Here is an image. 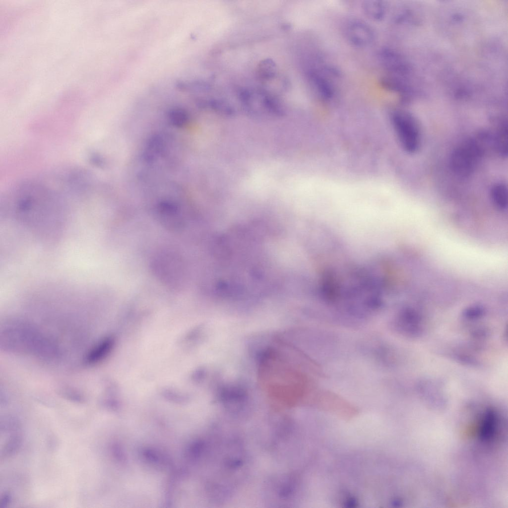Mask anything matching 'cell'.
Segmentation results:
<instances>
[{
  "label": "cell",
  "mask_w": 508,
  "mask_h": 508,
  "mask_svg": "<svg viewBox=\"0 0 508 508\" xmlns=\"http://www.w3.org/2000/svg\"><path fill=\"white\" fill-rule=\"evenodd\" d=\"M378 57L380 62L390 74L404 77L410 71V67L404 58L392 49L382 48Z\"/></svg>",
  "instance_id": "cell-3"
},
{
  "label": "cell",
  "mask_w": 508,
  "mask_h": 508,
  "mask_svg": "<svg viewBox=\"0 0 508 508\" xmlns=\"http://www.w3.org/2000/svg\"><path fill=\"white\" fill-rule=\"evenodd\" d=\"M155 270L156 274L164 282L167 283L169 285L175 286L174 283L181 281L180 279L183 276V273L180 268V265H177L176 261H172L171 258L164 259L159 258L157 259V262H155Z\"/></svg>",
  "instance_id": "cell-6"
},
{
  "label": "cell",
  "mask_w": 508,
  "mask_h": 508,
  "mask_svg": "<svg viewBox=\"0 0 508 508\" xmlns=\"http://www.w3.org/2000/svg\"><path fill=\"white\" fill-rule=\"evenodd\" d=\"M310 83L319 97L324 100H330L335 95V88L331 81L323 74L317 71L309 72Z\"/></svg>",
  "instance_id": "cell-7"
},
{
  "label": "cell",
  "mask_w": 508,
  "mask_h": 508,
  "mask_svg": "<svg viewBox=\"0 0 508 508\" xmlns=\"http://www.w3.org/2000/svg\"><path fill=\"white\" fill-rule=\"evenodd\" d=\"M391 121L402 148L408 153L416 152L421 143L420 127L416 119L407 112L398 110L392 113Z\"/></svg>",
  "instance_id": "cell-1"
},
{
  "label": "cell",
  "mask_w": 508,
  "mask_h": 508,
  "mask_svg": "<svg viewBox=\"0 0 508 508\" xmlns=\"http://www.w3.org/2000/svg\"><path fill=\"white\" fill-rule=\"evenodd\" d=\"M492 200L495 205L500 210H504L508 206V189L503 183L494 185L491 191Z\"/></svg>",
  "instance_id": "cell-9"
},
{
  "label": "cell",
  "mask_w": 508,
  "mask_h": 508,
  "mask_svg": "<svg viewBox=\"0 0 508 508\" xmlns=\"http://www.w3.org/2000/svg\"><path fill=\"white\" fill-rule=\"evenodd\" d=\"M362 8L366 16L374 21L382 20L386 13L385 4L381 0H365L363 2Z\"/></svg>",
  "instance_id": "cell-8"
},
{
  "label": "cell",
  "mask_w": 508,
  "mask_h": 508,
  "mask_svg": "<svg viewBox=\"0 0 508 508\" xmlns=\"http://www.w3.org/2000/svg\"><path fill=\"white\" fill-rule=\"evenodd\" d=\"M157 217L160 224L169 230H180L184 225V220L178 209L171 204L163 203L159 204Z\"/></svg>",
  "instance_id": "cell-5"
},
{
  "label": "cell",
  "mask_w": 508,
  "mask_h": 508,
  "mask_svg": "<svg viewBox=\"0 0 508 508\" xmlns=\"http://www.w3.org/2000/svg\"><path fill=\"white\" fill-rule=\"evenodd\" d=\"M482 153V149L476 141H465L451 154L450 165L453 172L460 177L469 176L473 172Z\"/></svg>",
  "instance_id": "cell-2"
},
{
  "label": "cell",
  "mask_w": 508,
  "mask_h": 508,
  "mask_svg": "<svg viewBox=\"0 0 508 508\" xmlns=\"http://www.w3.org/2000/svg\"><path fill=\"white\" fill-rule=\"evenodd\" d=\"M346 35L350 42L358 47L370 45L375 39L374 31L367 23L355 20L347 26Z\"/></svg>",
  "instance_id": "cell-4"
},
{
  "label": "cell",
  "mask_w": 508,
  "mask_h": 508,
  "mask_svg": "<svg viewBox=\"0 0 508 508\" xmlns=\"http://www.w3.org/2000/svg\"><path fill=\"white\" fill-rule=\"evenodd\" d=\"M495 145L499 153L503 156L508 154V126L507 123L501 124L495 138Z\"/></svg>",
  "instance_id": "cell-10"
}]
</instances>
